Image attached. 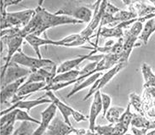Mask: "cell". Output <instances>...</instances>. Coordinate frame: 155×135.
<instances>
[{
	"label": "cell",
	"instance_id": "6da1fadb",
	"mask_svg": "<svg viewBox=\"0 0 155 135\" xmlns=\"http://www.w3.org/2000/svg\"><path fill=\"white\" fill-rule=\"evenodd\" d=\"M43 1L39 2V5L35 9V14L33 15L32 20L29 21L28 25L23 27L21 30V36L22 37L29 36V35H35L37 37H40L43 32L46 30L52 28V27H58L61 25H75V24H84L82 21H78L66 15H57L55 13L52 14L47 11L41 5Z\"/></svg>",
	"mask_w": 155,
	"mask_h": 135
},
{
	"label": "cell",
	"instance_id": "7a4b0ae2",
	"mask_svg": "<svg viewBox=\"0 0 155 135\" xmlns=\"http://www.w3.org/2000/svg\"><path fill=\"white\" fill-rule=\"evenodd\" d=\"M35 14V9H24L17 12H7L6 7L1 3V31L9 28L22 29Z\"/></svg>",
	"mask_w": 155,
	"mask_h": 135
},
{
	"label": "cell",
	"instance_id": "3957f363",
	"mask_svg": "<svg viewBox=\"0 0 155 135\" xmlns=\"http://www.w3.org/2000/svg\"><path fill=\"white\" fill-rule=\"evenodd\" d=\"M15 63L18 64L21 66L28 68L32 72H35L39 69H52L56 65L54 61H52L50 59H39L28 56L23 52L22 50H20L15 54L12 60Z\"/></svg>",
	"mask_w": 155,
	"mask_h": 135
},
{
	"label": "cell",
	"instance_id": "277c9868",
	"mask_svg": "<svg viewBox=\"0 0 155 135\" xmlns=\"http://www.w3.org/2000/svg\"><path fill=\"white\" fill-rule=\"evenodd\" d=\"M74 2H68L67 5H65L61 8L59 10L55 12L57 15H66L73 19H76L78 21H80L83 23H89L91 21L93 18L94 12L87 6H77L74 5Z\"/></svg>",
	"mask_w": 155,
	"mask_h": 135
},
{
	"label": "cell",
	"instance_id": "5b68a950",
	"mask_svg": "<svg viewBox=\"0 0 155 135\" xmlns=\"http://www.w3.org/2000/svg\"><path fill=\"white\" fill-rule=\"evenodd\" d=\"M47 96L49 97V99L52 101V103H54L57 107V110H59V111L62 116V118L64 119L65 122L67 124H68L69 126H72L71 122H70V117H73V118L77 122H80L82 121H85L87 117L75 109L70 107L67 104H65L63 101H61L59 98H57L53 91H47L46 94L45 95V97Z\"/></svg>",
	"mask_w": 155,
	"mask_h": 135
},
{
	"label": "cell",
	"instance_id": "8992f818",
	"mask_svg": "<svg viewBox=\"0 0 155 135\" xmlns=\"http://www.w3.org/2000/svg\"><path fill=\"white\" fill-rule=\"evenodd\" d=\"M32 72V71L28 68L22 67L18 64L11 61L5 73L1 75V88L20 80L23 77H28Z\"/></svg>",
	"mask_w": 155,
	"mask_h": 135
},
{
	"label": "cell",
	"instance_id": "52a82bcc",
	"mask_svg": "<svg viewBox=\"0 0 155 135\" xmlns=\"http://www.w3.org/2000/svg\"><path fill=\"white\" fill-rule=\"evenodd\" d=\"M126 64L125 63H119L116 65L114 67L111 68L107 72H106L105 74H103L101 77L97 80V81L91 87V89L89 90L88 94L85 95V97H84L83 100L86 101L87 99H89L91 95H94L97 91H100L102 88H104L108 82H109L113 78H114L118 73H119L121 70H123L124 68L125 67Z\"/></svg>",
	"mask_w": 155,
	"mask_h": 135
},
{
	"label": "cell",
	"instance_id": "ba28073f",
	"mask_svg": "<svg viewBox=\"0 0 155 135\" xmlns=\"http://www.w3.org/2000/svg\"><path fill=\"white\" fill-rule=\"evenodd\" d=\"M105 3L106 1H97L96 2V5H95V9H94V14H93V18H92L91 21L88 24L87 26L82 32H80V35L85 38L87 40L90 41V38L92 37V34L95 32L96 28L100 27L101 21L104 14V10H105Z\"/></svg>",
	"mask_w": 155,
	"mask_h": 135
},
{
	"label": "cell",
	"instance_id": "9c48e42d",
	"mask_svg": "<svg viewBox=\"0 0 155 135\" xmlns=\"http://www.w3.org/2000/svg\"><path fill=\"white\" fill-rule=\"evenodd\" d=\"M25 40L28 42L29 45L34 50L38 58L43 59L40 54V47L45 46V45H52V46H62L66 47V43H64L62 39L60 40H52L50 38H42L40 37H37L35 35H29L25 37Z\"/></svg>",
	"mask_w": 155,
	"mask_h": 135
},
{
	"label": "cell",
	"instance_id": "30bf717a",
	"mask_svg": "<svg viewBox=\"0 0 155 135\" xmlns=\"http://www.w3.org/2000/svg\"><path fill=\"white\" fill-rule=\"evenodd\" d=\"M57 107L54 103L50 104V105L41 112V121L38 127L34 131L33 135H44L50 127L52 121L56 116Z\"/></svg>",
	"mask_w": 155,
	"mask_h": 135
},
{
	"label": "cell",
	"instance_id": "8fae6325",
	"mask_svg": "<svg viewBox=\"0 0 155 135\" xmlns=\"http://www.w3.org/2000/svg\"><path fill=\"white\" fill-rule=\"evenodd\" d=\"M52 101L50 99H45V97H41L39 99H29V100H20L18 102L12 104L9 108L5 109L1 111V116L9 113V111H13L15 109H20V110H23V111H30L34 107H37L38 105H41L44 104H51Z\"/></svg>",
	"mask_w": 155,
	"mask_h": 135
},
{
	"label": "cell",
	"instance_id": "7c38bea8",
	"mask_svg": "<svg viewBox=\"0 0 155 135\" xmlns=\"http://www.w3.org/2000/svg\"><path fill=\"white\" fill-rule=\"evenodd\" d=\"M74 130L75 128L73 126L67 124L63 118L59 116H55L44 135H69Z\"/></svg>",
	"mask_w": 155,
	"mask_h": 135
},
{
	"label": "cell",
	"instance_id": "4fadbf2b",
	"mask_svg": "<svg viewBox=\"0 0 155 135\" xmlns=\"http://www.w3.org/2000/svg\"><path fill=\"white\" fill-rule=\"evenodd\" d=\"M102 112V103H101V93L100 91H97L93 96L90 116H89V129L95 132L96 127V122L99 114Z\"/></svg>",
	"mask_w": 155,
	"mask_h": 135
},
{
	"label": "cell",
	"instance_id": "5bb4252c",
	"mask_svg": "<svg viewBox=\"0 0 155 135\" xmlns=\"http://www.w3.org/2000/svg\"><path fill=\"white\" fill-rule=\"evenodd\" d=\"M28 77H23L20 80L1 88V105L6 104L9 100H12V99L17 94L19 88L25 83Z\"/></svg>",
	"mask_w": 155,
	"mask_h": 135
},
{
	"label": "cell",
	"instance_id": "9a60e30c",
	"mask_svg": "<svg viewBox=\"0 0 155 135\" xmlns=\"http://www.w3.org/2000/svg\"><path fill=\"white\" fill-rule=\"evenodd\" d=\"M96 53H97V50L93 48V50L90 54L82 55V56H78L77 58L72 59L64 61L60 66H58L56 73L57 74H61V73L70 72V71H73V70H76V68L82 63L83 61H84L85 59H90Z\"/></svg>",
	"mask_w": 155,
	"mask_h": 135
},
{
	"label": "cell",
	"instance_id": "2e32d148",
	"mask_svg": "<svg viewBox=\"0 0 155 135\" xmlns=\"http://www.w3.org/2000/svg\"><path fill=\"white\" fill-rule=\"evenodd\" d=\"M128 129L120 123L108 124L104 126H96L95 132L97 135H124Z\"/></svg>",
	"mask_w": 155,
	"mask_h": 135
},
{
	"label": "cell",
	"instance_id": "e0dca14e",
	"mask_svg": "<svg viewBox=\"0 0 155 135\" xmlns=\"http://www.w3.org/2000/svg\"><path fill=\"white\" fill-rule=\"evenodd\" d=\"M123 24L120 23L117 25L116 27H101L98 30L97 33V38L98 37L101 36L104 38H108V37H116V38H122L124 37V32Z\"/></svg>",
	"mask_w": 155,
	"mask_h": 135
},
{
	"label": "cell",
	"instance_id": "ac0fdd59",
	"mask_svg": "<svg viewBox=\"0 0 155 135\" xmlns=\"http://www.w3.org/2000/svg\"><path fill=\"white\" fill-rule=\"evenodd\" d=\"M101 76H102V73L101 72H98V73H96V74L92 75L90 77L86 78L84 81L75 83L73 89L71 90V92L67 95V98H70V97H72L74 95H76L79 91L84 89V88H86L90 87V86H92Z\"/></svg>",
	"mask_w": 155,
	"mask_h": 135
},
{
	"label": "cell",
	"instance_id": "d6986e66",
	"mask_svg": "<svg viewBox=\"0 0 155 135\" xmlns=\"http://www.w3.org/2000/svg\"><path fill=\"white\" fill-rule=\"evenodd\" d=\"M131 125L133 127L137 129L147 131L148 129H155V121H149L144 117L134 114Z\"/></svg>",
	"mask_w": 155,
	"mask_h": 135
},
{
	"label": "cell",
	"instance_id": "ffe728a7",
	"mask_svg": "<svg viewBox=\"0 0 155 135\" xmlns=\"http://www.w3.org/2000/svg\"><path fill=\"white\" fill-rule=\"evenodd\" d=\"M141 70L144 80L143 87L145 88L155 87V73H153L150 66L147 63H142Z\"/></svg>",
	"mask_w": 155,
	"mask_h": 135
},
{
	"label": "cell",
	"instance_id": "44dd1931",
	"mask_svg": "<svg viewBox=\"0 0 155 135\" xmlns=\"http://www.w3.org/2000/svg\"><path fill=\"white\" fill-rule=\"evenodd\" d=\"M155 32V17L147 21L145 25H143V29L141 35L139 36V40H141L145 45L147 44L150 37Z\"/></svg>",
	"mask_w": 155,
	"mask_h": 135
},
{
	"label": "cell",
	"instance_id": "7402d4cb",
	"mask_svg": "<svg viewBox=\"0 0 155 135\" xmlns=\"http://www.w3.org/2000/svg\"><path fill=\"white\" fill-rule=\"evenodd\" d=\"M125 109L120 106H113L107 111L106 114V119L110 124H116L119 123L120 118L122 117L123 113L124 112Z\"/></svg>",
	"mask_w": 155,
	"mask_h": 135
},
{
	"label": "cell",
	"instance_id": "603a6c76",
	"mask_svg": "<svg viewBox=\"0 0 155 135\" xmlns=\"http://www.w3.org/2000/svg\"><path fill=\"white\" fill-rule=\"evenodd\" d=\"M138 5H136L137 7V13L138 14V18H142L147 15H149L152 14H155L154 5H147L144 2H138Z\"/></svg>",
	"mask_w": 155,
	"mask_h": 135
},
{
	"label": "cell",
	"instance_id": "cb8c5ba5",
	"mask_svg": "<svg viewBox=\"0 0 155 135\" xmlns=\"http://www.w3.org/2000/svg\"><path fill=\"white\" fill-rule=\"evenodd\" d=\"M114 18L116 19V21L119 22V24L128 21H131L134 19L138 18V14H137L136 10H123L121 9L119 13L114 15Z\"/></svg>",
	"mask_w": 155,
	"mask_h": 135
},
{
	"label": "cell",
	"instance_id": "d4e9b609",
	"mask_svg": "<svg viewBox=\"0 0 155 135\" xmlns=\"http://www.w3.org/2000/svg\"><path fill=\"white\" fill-rule=\"evenodd\" d=\"M34 131L32 122H23L18 128L14 131L12 135H33Z\"/></svg>",
	"mask_w": 155,
	"mask_h": 135
},
{
	"label": "cell",
	"instance_id": "484cf974",
	"mask_svg": "<svg viewBox=\"0 0 155 135\" xmlns=\"http://www.w3.org/2000/svg\"><path fill=\"white\" fill-rule=\"evenodd\" d=\"M16 122H29L34 123V124H40V121L34 119L33 117L30 116V114H28L27 111H23V110H20V109H16Z\"/></svg>",
	"mask_w": 155,
	"mask_h": 135
},
{
	"label": "cell",
	"instance_id": "4316f807",
	"mask_svg": "<svg viewBox=\"0 0 155 135\" xmlns=\"http://www.w3.org/2000/svg\"><path fill=\"white\" fill-rule=\"evenodd\" d=\"M142 29H143V22H141L140 19H138V21L134 23L130 29H128L124 32V35L135 37L139 38V36L141 35V32H142Z\"/></svg>",
	"mask_w": 155,
	"mask_h": 135
},
{
	"label": "cell",
	"instance_id": "83f0119b",
	"mask_svg": "<svg viewBox=\"0 0 155 135\" xmlns=\"http://www.w3.org/2000/svg\"><path fill=\"white\" fill-rule=\"evenodd\" d=\"M133 116H134V114L131 112V110H130V104H129L126 109H125V111H124V112L123 113L122 117L120 118L119 123H120L124 127L129 129V126L131 124V122H132Z\"/></svg>",
	"mask_w": 155,
	"mask_h": 135
},
{
	"label": "cell",
	"instance_id": "f1b7e54d",
	"mask_svg": "<svg viewBox=\"0 0 155 135\" xmlns=\"http://www.w3.org/2000/svg\"><path fill=\"white\" fill-rule=\"evenodd\" d=\"M101 103H102V114L104 117L107 111L111 108L110 106L112 104V98L107 94H101Z\"/></svg>",
	"mask_w": 155,
	"mask_h": 135
},
{
	"label": "cell",
	"instance_id": "f546056e",
	"mask_svg": "<svg viewBox=\"0 0 155 135\" xmlns=\"http://www.w3.org/2000/svg\"><path fill=\"white\" fill-rule=\"evenodd\" d=\"M130 105L132 104L135 109L138 111L139 112H141L142 110V102L138 95H136V93H131L130 95Z\"/></svg>",
	"mask_w": 155,
	"mask_h": 135
},
{
	"label": "cell",
	"instance_id": "4dcf8cb0",
	"mask_svg": "<svg viewBox=\"0 0 155 135\" xmlns=\"http://www.w3.org/2000/svg\"><path fill=\"white\" fill-rule=\"evenodd\" d=\"M15 122H10L8 123H5L4 125L0 126L1 127V132L0 134L1 135H12L14 133V126Z\"/></svg>",
	"mask_w": 155,
	"mask_h": 135
},
{
	"label": "cell",
	"instance_id": "1f68e13d",
	"mask_svg": "<svg viewBox=\"0 0 155 135\" xmlns=\"http://www.w3.org/2000/svg\"><path fill=\"white\" fill-rule=\"evenodd\" d=\"M121 9H119L118 7H116L115 5H114L113 4H111L108 1H106L105 3V13L109 14V15H112V16H114L115 14L119 13Z\"/></svg>",
	"mask_w": 155,
	"mask_h": 135
},
{
	"label": "cell",
	"instance_id": "d6a6232c",
	"mask_svg": "<svg viewBox=\"0 0 155 135\" xmlns=\"http://www.w3.org/2000/svg\"><path fill=\"white\" fill-rule=\"evenodd\" d=\"M21 2V0H3V1H1V3L5 5L6 8H7L8 6L18 5Z\"/></svg>",
	"mask_w": 155,
	"mask_h": 135
},
{
	"label": "cell",
	"instance_id": "836d02e7",
	"mask_svg": "<svg viewBox=\"0 0 155 135\" xmlns=\"http://www.w3.org/2000/svg\"><path fill=\"white\" fill-rule=\"evenodd\" d=\"M132 133L134 135H144L146 133V130H142V129H137L135 127H132Z\"/></svg>",
	"mask_w": 155,
	"mask_h": 135
},
{
	"label": "cell",
	"instance_id": "e575fe53",
	"mask_svg": "<svg viewBox=\"0 0 155 135\" xmlns=\"http://www.w3.org/2000/svg\"><path fill=\"white\" fill-rule=\"evenodd\" d=\"M147 92L148 94H150L153 98H155V87H153V88H147Z\"/></svg>",
	"mask_w": 155,
	"mask_h": 135
},
{
	"label": "cell",
	"instance_id": "d590c367",
	"mask_svg": "<svg viewBox=\"0 0 155 135\" xmlns=\"http://www.w3.org/2000/svg\"><path fill=\"white\" fill-rule=\"evenodd\" d=\"M84 135H97L96 133V132H93V131H91L90 129L89 130H86V132L84 133Z\"/></svg>",
	"mask_w": 155,
	"mask_h": 135
},
{
	"label": "cell",
	"instance_id": "8d00e7d4",
	"mask_svg": "<svg viewBox=\"0 0 155 135\" xmlns=\"http://www.w3.org/2000/svg\"><path fill=\"white\" fill-rule=\"evenodd\" d=\"M69 135H78L77 133H76V128H75V130L73 131L72 133H70V134H69Z\"/></svg>",
	"mask_w": 155,
	"mask_h": 135
},
{
	"label": "cell",
	"instance_id": "74e56055",
	"mask_svg": "<svg viewBox=\"0 0 155 135\" xmlns=\"http://www.w3.org/2000/svg\"><path fill=\"white\" fill-rule=\"evenodd\" d=\"M150 2H151V4H153V5L155 6V0H153V1H150Z\"/></svg>",
	"mask_w": 155,
	"mask_h": 135
},
{
	"label": "cell",
	"instance_id": "f35d334b",
	"mask_svg": "<svg viewBox=\"0 0 155 135\" xmlns=\"http://www.w3.org/2000/svg\"><path fill=\"white\" fill-rule=\"evenodd\" d=\"M124 135H134L133 133H125Z\"/></svg>",
	"mask_w": 155,
	"mask_h": 135
}]
</instances>
